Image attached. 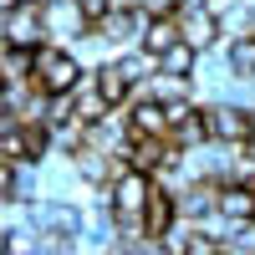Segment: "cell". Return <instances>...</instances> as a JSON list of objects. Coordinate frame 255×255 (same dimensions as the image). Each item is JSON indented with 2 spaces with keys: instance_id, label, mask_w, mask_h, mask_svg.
I'll return each instance as SVG.
<instances>
[{
  "instance_id": "277c9868",
  "label": "cell",
  "mask_w": 255,
  "mask_h": 255,
  "mask_svg": "<svg viewBox=\"0 0 255 255\" xmlns=\"http://www.w3.org/2000/svg\"><path fill=\"white\" fill-rule=\"evenodd\" d=\"M179 31H184V41H189L194 51L225 46V20H220L215 10H179Z\"/></svg>"
},
{
  "instance_id": "2e32d148",
  "label": "cell",
  "mask_w": 255,
  "mask_h": 255,
  "mask_svg": "<svg viewBox=\"0 0 255 255\" xmlns=\"http://www.w3.org/2000/svg\"><path fill=\"white\" fill-rule=\"evenodd\" d=\"M46 5H72V0H46Z\"/></svg>"
},
{
  "instance_id": "6da1fadb",
  "label": "cell",
  "mask_w": 255,
  "mask_h": 255,
  "mask_svg": "<svg viewBox=\"0 0 255 255\" xmlns=\"http://www.w3.org/2000/svg\"><path fill=\"white\" fill-rule=\"evenodd\" d=\"M82 77H87V67H82V56H77L72 46H56V41H46V46L36 51V87H46L51 97L77 92Z\"/></svg>"
},
{
  "instance_id": "8fae6325",
  "label": "cell",
  "mask_w": 255,
  "mask_h": 255,
  "mask_svg": "<svg viewBox=\"0 0 255 255\" xmlns=\"http://www.w3.org/2000/svg\"><path fill=\"white\" fill-rule=\"evenodd\" d=\"M179 41H184V31H179V15H153V20H148V31H143V51L163 56L168 46H179Z\"/></svg>"
},
{
  "instance_id": "9c48e42d",
  "label": "cell",
  "mask_w": 255,
  "mask_h": 255,
  "mask_svg": "<svg viewBox=\"0 0 255 255\" xmlns=\"http://www.w3.org/2000/svg\"><path fill=\"white\" fill-rule=\"evenodd\" d=\"M153 184H158V179H153ZM174 225H179V194L153 189V199H148V209H143V230H148L153 240H163Z\"/></svg>"
},
{
  "instance_id": "e0dca14e",
  "label": "cell",
  "mask_w": 255,
  "mask_h": 255,
  "mask_svg": "<svg viewBox=\"0 0 255 255\" xmlns=\"http://www.w3.org/2000/svg\"><path fill=\"white\" fill-rule=\"evenodd\" d=\"M250 148H255V143H250Z\"/></svg>"
},
{
  "instance_id": "ba28073f",
  "label": "cell",
  "mask_w": 255,
  "mask_h": 255,
  "mask_svg": "<svg viewBox=\"0 0 255 255\" xmlns=\"http://www.w3.org/2000/svg\"><path fill=\"white\" fill-rule=\"evenodd\" d=\"M92 72V82H97V92L113 102V108H128V102L138 97V87H133V77L123 72V61H108V67H87Z\"/></svg>"
},
{
  "instance_id": "5b68a950",
  "label": "cell",
  "mask_w": 255,
  "mask_h": 255,
  "mask_svg": "<svg viewBox=\"0 0 255 255\" xmlns=\"http://www.w3.org/2000/svg\"><path fill=\"white\" fill-rule=\"evenodd\" d=\"M128 118H133V133H143V138H168V143H174V123H168V108H163L158 97L138 92L133 102H128Z\"/></svg>"
},
{
  "instance_id": "4fadbf2b",
  "label": "cell",
  "mask_w": 255,
  "mask_h": 255,
  "mask_svg": "<svg viewBox=\"0 0 255 255\" xmlns=\"http://www.w3.org/2000/svg\"><path fill=\"white\" fill-rule=\"evenodd\" d=\"M158 67H163V72H174V77H194V67H199V51L189 46V41H179V46H168V51L158 56Z\"/></svg>"
},
{
  "instance_id": "30bf717a",
  "label": "cell",
  "mask_w": 255,
  "mask_h": 255,
  "mask_svg": "<svg viewBox=\"0 0 255 255\" xmlns=\"http://www.w3.org/2000/svg\"><path fill=\"white\" fill-rule=\"evenodd\" d=\"M209 138H215V133H209V108H204V102H199L184 123H174V143L184 148V153H189V148H204Z\"/></svg>"
},
{
  "instance_id": "7a4b0ae2",
  "label": "cell",
  "mask_w": 255,
  "mask_h": 255,
  "mask_svg": "<svg viewBox=\"0 0 255 255\" xmlns=\"http://www.w3.org/2000/svg\"><path fill=\"white\" fill-rule=\"evenodd\" d=\"M0 31H5V46L41 51V46L51 41V26H46V0H26V5H15L5 20H0Z\"/></svg>"
},
{
  "instance_id": "8992f818",
  "label": "cell",
  "mask_w": 255,
  "mask_h": 255,
  "mask_svg": "<svg viewBox=\"0 0 255 255\" xmlns=\"http://www.w3.org/2000/svg\"><path fill=\"white\" fill-rule=\"evenodd\" d=\"M72 168H77V179L87 189H113V179H118V158L102 153V148H92V143L72 153Z\"/></svg>"
},
{
  "instance_id": "7c38bea8",
  "label": "cell",
  "mask_w": 255,
  "mask_h": 255,
  "mask_svg": "<svg viewBox=\"0 0 255 255\" xmlns=\"http://www.w3.org/2000/svg\"><path fill=\"white\" fill-rule=\"evenodd\" d=\"M230 56V67H235V77H255V36H225V46Z\"/></svg>"
},
{
  "instance_id": "5bb4252c",
  "label": "cell",
  "mask_w": 255,
  "mask_h": 255,
  "mask_svg": "<svg viewBox=\"0 0 255 255\" xmlns=\"http://www.w3.org/2000/svg\"><path fill=\"white\" fill-rule=\"evenodd\" d=\"M225 255H255V220H245V225H235V230H230Z\"/></svg>"
},
{
  "instance_id": "9a60e30c",
  "label": "cell",
  "mask_w": 255,
  "mask_h": 255,
  "mask_svg": "<svg viewBox=\"0 0 255 255\" xmlns=\"http://www.w3.org/2000/svg\"><path fill=\"white\" fill-rule=\"evenodd\" d=\"M77 5H82V15H87L92 26H102V20L118 10V0H77Z\"/></svg>"
},
{
  "instance_id": "3957f363",
  "label": "cell",
  "mask_w": 255,
  "mask_h": 255,
  "mask_svg": "<svg viewBox=\"0 0 255 255\" xmlns=\"http://www.w3.org/2000/svg\"><path fill=\"white\" fill-rule=\"evenodd\" d=\"M204 108H209V133L220 143H240V148L255 143V113L250 108H240V102H204Z\"/></svg>"
},
{
  "instance_id": "52a82bcc",
  "label": "cell",
  "mask_w": 255,
  "mask_h": 255,
  "mask_svg": "<svg viewBox=\"0 0 255 255\" xmlns=\"http://www.w3.org/2000/svg\"><path fill=\"white\" fill-rule=\"evenodd\" d=\"M46 26H51V41H56V46H77V41L92 31V20L82 15V5L72 0V5H46Z\"/></svg>"
}]
</instances>
